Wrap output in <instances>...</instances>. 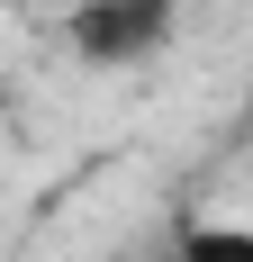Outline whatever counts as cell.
I'll use <instances>...</instances> for the list:
<instances>
[{
  "mask_svg": "<svg viewBox=\"0 0 253 262\" xmlns=\"http://www.w3.org/2000/svg\"><path fill=\"white\" fill-rule=\"evenodd\" d=\"M181 9H190V0H73V9H64V46H73L91 73H136L154 54H172Z\"/></svg>",
  "mask_w": 253,
  "mask_h": 262,
  "instance_id": "cell-1",
  "label": "cell"
},
{
  "mask_svg": "<svg viewBox=\"0 0 253 262\" xmlns=\"http://www.w3.org/2000/svg\"><path fill=\"white\" fill-rule=\"evenodd\" d=\"M163 253L172 262H253V226H235V217H190Z\"/></svg>",
  "mask_w": 253,
  "mask_h": 262,
  "instance_id": "cell-2",
  "label": "cell"
},
{
  "mask_svg": "<svg viewBox=\"0 0 253 262\" xmlns=\"http://www.w3.org/2000/svg\"><path fill=\"white\" fill-rule=\"evenodd\" d=\"M154 262H172V253H154Z\"/></svg>",
  "mask_w": 253,
  "mask_h": 262,
  "instance_id": "cell-3",
  "label": "cell"
}]
</instances>
